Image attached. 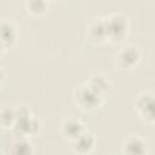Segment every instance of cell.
<instances>
[{
  "mask_svg": "<svg viewBox=\"0 0 155 155\" xmlns=\"http://www.w3.org/2000/svg\"><path fill=\"white\" fill-rule=\"evenodd\" d=\"M103 21L108 41L113 44H120L126 39L130 30V22L126 15L121 12H113L103 17Z\"/></svg>",
  "mask_w": 155,
  "mask_h": 155,
  "instance_id": "6da1fadb",
  "label": "cell"
},
{
  "mask_svg": "<svg viewBox=\"0 0 155 155\" xmlns=\"http://www.w3.org/2000/svg\"><path fill=\"white\" fill-rule=\"evenodd\" d=\"M17 121L13 127L15 132L19 137H30L35 136L41 127L40 120L30 111L27 105H16Z\"/></svg>",
  "mask_w": 155,
  "mask_h": 155,
  "instance_id": "7a4b0ae2",
  "label": "cell"
},
{
  "mask_svg": "<svg viewBox=\"0 0 155 155\" xmlns=\"http://www.w3.org/2000/svg\"><path fill=\"white\" fill-rule=\"evenodd\" d=\"M73 99L79 109L84 111H93L103 104L104 97L91 88L86 82H84L74 88Z\"/></svg>",
  "mask_w": 155,
  "mask_h": 155,
  "instance_id": "3957f363",
  "label": "cell"
},
{
  "mask_svg": "<svg viewBox=\"0 0 155 155\" xmlns=\"http://www.w3.org/2000/svg\"><path fill=\"white\" fill-rule=\"evenodd\" d=\"M140 59L142 52L139 47L136 45H126L116 52L114 63L121 70H131L139 64Z\"/></svg>",
  "mask_w": 155,
  "mask_h": 155,
  "instance_id": "277c9868",
  "label": "cell"
},
{
  "mask_svg": "<svg viewBox=\"0 0 155 155\" xmlns=\"http://www.w3.org/2000/svg\"><path fill=\"white\" fill-rule=\"evenodd\" d=\"M134 110L143 122L153 125L155 121L154 116V93L151 91L140 92L134 99Z\"/></svg>",
  "mask_w": 155,
  "mask_h": 155,
  "instance_id": "5b68a950",
  "label": "cell"
},
{
  "mask_svg": "<svg viewBox=\"0 0 155 155\" xmlns=\"http://www.w3.org/2000/svg\"><path fill=\"white\" fill-rule=\"evenodd\" d=\"M85 131V124L76 116H68L61 122V134L68 143H71Z\"/></svg>",
  "mask_w": 155,
  "mask_h": 155,
  "instance_id": "8992f818",
  "label": "cell"
},
{
  "mask_svg": "<svg viewBox=\"0 0 155 155\" xmlns=\"http://www.w3.org/2000/svg\"><path fill=\"white\" fill-rule=\"evenodd\" d=\"M124 155H148V143L140 134L127 136L121 145Z\"/></svg>",
  "mask_w": 155,
  "mask_h": 155,
  "instance_id": "52a82bcc",
  "label": "cell"
},
{
  "mask_svg": "<svg viewBox=\"0 0 155 155\" xmlns=\"http://www.w3.org/2000/svg\"><path fill=\"white\" fill-rule=\"evenodd\" d=\"M70 149L76 155H87L90 154L96 145V137L93 133L88 132L87 130L81 133L76 139H74L71 143H69Z\"/></svg>",
  "mask_w": 155,
  "mask_h": 155,
  "instance_id": "ba28073f",
  "label": "cell"
},
{
  "mask_svg": "<svg viewBox=\"0 0 155 155\" xmlns=\"http://www.w3.org/2000/svg\"><path fill=\"white\" fill-rule=\"evenodd\" d=\"M18 40V28L8 18L0 19V42L7 48L16 44Z\"/></svg>",
  "mask_w": 155,
  "mask_h": 155,
  "instance_id": "9c48e42d",
  "label": "cell"
},
{
  "mask_svg": "<svg viewBox=\"0 0 155 155\" xmlns=\"http://www.w3.org/2000/svg\"><path fill=\"white\" fill-rule=\"evenodd\" d=\"M86 35L91 41L97 42V44H101L107 40V33H105V25H104L103 17L94 18L88 23L86 28Z\"/></svg>",
  "mask_w": 155,
  "mask_h": 155,
  "instance_id": "30bf717a",
  "label": "cell"
},
{
  "mask_svg": "<svg viewBox=\"0 0 155 155\" xmlns=\"http://www.w3.org/2000/svg\"><path fill=\"white\" fill-rule=\"evenodd\" d=\"M85 82L103 97H105V94H108V92L111 90V82L109 78L102 73L92 74Z\"/></svg>",
  "mask_w": 155,
  "mask_h": 155,
  "instance_id": "8fae6325",
  "label": "cell"
},
{
  "mask_svg": "<svg viewBox=\"0 0 155 155\" xmlns=\"http://www.w3.org/2000/svg\"><path fill=\"white\" fill-rule=\"evenodd\" d=\"M17 121L16 105H5L0 108V127L5 130H13Z\"/></svg>",
  "mask_w": 155,
  "mask_h": 155,
  "instance_id": "7c38bea8",
  "label": "cell"
},
{
  "mask_svg": "<svg viewBox=\"0 0 155 155\" xmlns=\"http://www.w3.org/2000/svg\"><path fill=\"white\" fill-rule=\"evenodd\" d=\"M11 155H33V148L25 137H18L11 144Z\"/></svg>",
  "mask_w": 155,
  "mask_h": 155,
  "instance_id": "4fadbf2b",
  "label": "cell"
},
{
  "mask_svg": "<svg viewBox=\"0 0 155 155\" xmlns=\"http://www.w3.org/2000/svg\"><path fill=\"white\" fill-rule=\"evenodd\" d=\"M25 10L33 16H41L47 11L48 2L45 0H27L24 2Z\"/></svg>",
  "mask_w": 155,
  "mask_h": 155,
  "instance_id": "5bb4252c",
  "label": "cell"
},
{
  "mask_svg": "<svg viewBox=\"0 0 155 155\" xmlns=\"http://www.w3.org/2000/svg\"><path fill=\"white\" fill-rule=\"evenodd\" d=\"M4 80H5V71H4V69L0 67V85L4 82Z\"/></svg>",
  "mask_w": 155,
  "mask_h": 155,
  "instance_id": "9a60e30c",
  "label": "cell"
},
{
  "mask_svg": "<svg viewBox=\"0 0 155 155\" xmlns=\"http://www.w3.org/2000/svg\"><path fill=\"white\" fill-rule=\"evenodd\" d=\"M5 50H6V47L0 42V58H1V57H2V54L5 53Z\"/></svg>",
  "mask_w": 155,
  "mask_h": 155,
  "instance_id": "2e32d148",
  "label": "cell"
},
{
  "mask_svg": "<svg viewBox=\"0 0 155 155\" xmlns=\"http://www.w3.org/2000/svg\"><path fill=\"white\" fill-rule=\"evenodd\" d=\"M0 155H4V154H2V153H0Z\"/></svg>",
  "mask_w": 155,
  "mask_h": 155,
  "instance_id": "e0dca14e",
  "label": "cell"
}]
</instances>
